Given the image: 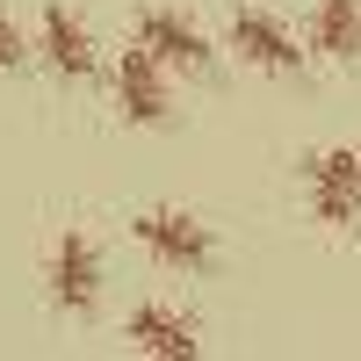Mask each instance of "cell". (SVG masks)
<instances>
[{"label":"cell","instance_id":"1","mask_svg":"<svg viewBox=\"0 0 361 361\" xmlns=\"http://www.w3.org/2000/svg\"><path fill=\"white\" fill-rule=\"evenodd\" d=\"M304 188H311L318 224H333V231H354L361 224V152H347V145L318 152L304 166Z\"/></svg>","mask_w":361,"mask_h":361},{"label":"cell","instance_id":"2","mask_svg":"<svg viewBox=\"0 0 361 361\" xmlns=\"http://www.w3.org/2000/svg\"><path fill=\"white\" fill-rule=\"evenodd\" d=\"M137 246L152 253L159 267H180V275H195V267H209V224H195L188 209H145L137 217Z\"/></svg>","mask_w":361,"mask_h":361},{"label":"cell","instance_id":"3","mask_svg":"<svg viewBox=\"0 0 361 361\" xmlns=\"http://www.w3.org/2000/svg\"><path fill=\"white\" fill-rule=\"evenodd\" d=\"M51 304L58 311H94L102 304V253H94V238L87 231H66L51 246Z\"/></svg>","mask_w":361,"mask_h":361},{"label":"cell","instance_id":"4","mask_svg":"<svg viewBox=\"0 0 361 361\" xmlns=\"http://www.w3.org/2000/svg\"><path fill=\"white\" fill-rule=\"evenodd\" d=\"M116 109H123L130 123H166V116H173L166 66L152 51H123V66H116Z\"/></svg>","mask_w":361,"mask_h":361},{"label":"cell","instance_id":"5","mask_svg":"<svg viewBox=\"0 0 361 361\" xmlns=\"http://www.w3.org/2000/svg\"><path fill=\"white\" fill-rule=\"evenodd\" d=\"M137 51H152L159 66H180V73H209V44H202V29L180 22L173 8L137 15Z\"/></svg>","mask_w":361,"mask_h":361},{"label":"cell","instance_id":"6","mask_svg":"<svg viewBox=\"0 0 361 361\" xmlns=\"http://www.w3.org/2000/svg\"><path fill=\"white\" fill-rule=\"evenodd\" d=\"M231 51L246 58V66H260V73H296V66H304L296 37L275 15H231Z\"/></svg>","mask_w":361,"mask_h":361},{"label":"cell","instance_id":"7","mask_svg":"<svg viewBox=\"0 0 361 361\" xmlns=\"http://www.w3.org/2000/svg\"><path fill=\"white\" fill-rule=\"evenodd\" d=\"M37 51L58 80H87L94 73V37H87V22L66 15V8H44V29H37Z\"/></svg>","mask_w":361,"mask_h":361},{"label":"cell","instance_id":"8","mask_svg":"<svg viewBox=\"0 0 361 361\" xmlns=\"http://www.w3.org/2000/svg\"><path fill=\"white\" fill-rule=\"evenodd\" d=\"M130 340H137V354H152V361H195V325L180 318V311H166V304H145V311H130Z\"/></svg>","mask_w":361,"mask_h":361},{"label":"cell","instance_id":"9","mask_svg":"<svg viewBox=\"0 0 361 361\" xmlns=\"http://www.w3.org/2000/svg\"><path fill=\"white\" fill-rule=\"evenodd\" d=\"M311 37H318V51H325V58L354 66V58H361V0H318Z\"/></svg>","mask_w":361,"mask_h":361},{"label":"cell","instance_id":"10","mask_svg":"<svg viewBox=\"0 0 361 361\" xmlns=\"http://www.w3.org/2000/svg\"><path fill=\"white\" fill-rule=\"evenodd\" d=\"M22 66V29H15V15L0 8V73H15Z\"/></svg>","mask_w":361,"mask_h":361}]
</instances>
